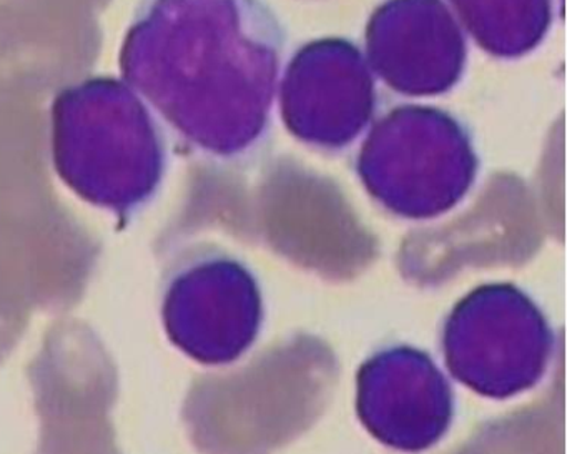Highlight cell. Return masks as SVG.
I'll list each match as a JSON object with an SVG mask.
<instances>
[{
    "label": "cell",
    "mask_w": 567,
    "mask_h": 454,
    "mask_svg": "<svg viewBox=\"0 0 567 454\" xmlns=\"http://www.w3.org/2000/svg\"><path fill=\"white\" fill-rule=\"evenodd\" d=\"M285 49L267 0H138L118 69L188 152L244 165L270 138Z\"/></svg>",
    "instance_id": "cell-1"
},
{
    "label": "cell",
    "mask_w": 567,
    "mask_h": 454,
    "mask_svg": "<svg viewBox=\"0 0 567 454\" xmlns=\"http://www.w3.org/2000/svg\"><path fill=\"white\" fill-rule=\"evenodd\" d=\"M51 157L65 187L121 221L154 204L171 168L167 131L115 75H91L55 94Z\"/></svg>",
    "instance_id": "cell-2"
},
{
    "label": "cell",
    "mask_w": 567,
    "mask_h": 454,
    "mask_svg": "<svg viewBox=\"0 0 567 454\" xmlns=\"http://www.w3.org/2000/svg\"><path fill=\"white\" fill-rule=\"evenodd\" d=\"M473 132L440 107L398 104L370 125L357 155L364 190L394 217L434 220L454 210L480 175Z\"/></svg>",
    "instance_id": "cell-3"
},
{
    "label": "cell",
    "mask_w": 567,
    "mask_h": 454,
    "mask_svg": "<svg viewBox=\"0 0 567 454\" xmlns=\"http://www.w3.org/2000/svg\"><path fill=\"white\" fill-rule=\"evenodd\" d=\"M554 343L543 308L509 281L467 291L440 328L444 367L457 383L487 400L534 390L549 370Z\"/></svg>",
    "instance_id": "cell-4"
},
{
    "label": "cell",
    "mask_w": 567,
    "mask_h": 454,
    "mask_svg": "<svg viewBox=\"0 0 567 454\" xmlns=\"http://www.w3.org/2000/svg\"><path fill=\"white\" fill-rule=\"evenodd\" d=\"M158 311L168 341L182 354L202 367H230L260 338L264 291L241 258L197 245L162 271Z\"/></svg>",
    "instance_id": "cell-5"
},
{
    "label": "cell",
    "mask_w": 567,
    "mask_h": 454,
    "mask_svg": "<svg viewBox=\"0 0 567 454\" xmlns=\"http://www.w3.org/2000/svg\"><path fill=\"white\" fill-rule=\"evenodd\" d=\"M285 128L323 152L350 148L377 118V78L360 45L321 38L301 45L278 85Z\"/></svg>",
    "instance_id": "cell-6"
},
{
    "label": "cell",
    "mask_w": 567,
    "mask_h": 454,
    "mask_svg": "<svg viewBox=\"0 0 567 454\" xmlns=\"http://www.w3.org/2000/svg\"><path fill=\"white\" fill-rule=\"evenodd\" d=\"M358 420L383 446L420 454L440 444L456 416V394L423 348L390 343L358 368Z\"/></svg>",
    "instance_id": "cell-7"
},
{
    "label": "cell",
    "mask_w": 567,
    "mask_h": 454,
    "mask_svg": "<svg viewBox=\"0 0 567 454\" xmlns=\"http://www.w3.org/2000/svg\"><path fill=\"white\" fill-rule=\"evenodd\" d=\"M368 64L391 91L437 97L467 68V39L446 0H383L364 32Z\"/></svg>",
    "instance_id": "cell-8"
},
{
    "label": "cell",
    "mask_w": 567,
    "mask_h": 454,
    "mask_svg": "<svg viewBox=\"0 0 567 454\" xmlns=\"http://www.w3.org/2000/svg\"><path fill=\"white\" fill-rule=\"evenodd\" d=\"M457 21L493 58L514 61L536 51L554 22V0H446Z\"/></svg>",
    "instance_id": "cell-9"
}]
</instances>
